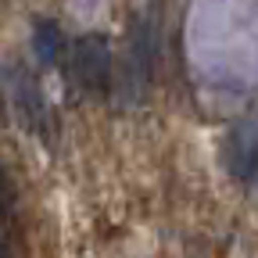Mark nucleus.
Wrapping results in <instances>:
<instances>
[{
    "instance_id": "f257e3e1",
    "label": "nucleus",
    "mask_w": 258,
    "mask_h": 258,
    "mask_svg": "<svg viewBox=\"0 0 258 258\" xmlns=\"http://www.w3.org/2000/svg\"><path fill=\"white\" fill-rule=\"evenodd\" d=\"M8 108L18 111V122L32 129L36 137L50 140V108L43 101V90L25 64H11L8 69Z\"/></svg>"
},
{
    "instance_id": "f03ea898",
    "label": "nucleus",
    "mask_w": 258,
    "mask_h": 258,
    "mask_svg": "<svg viewBox=\"0 0 258 258\" xmlns=\"http://www.w3.org/2000/svg\"><path fill=\"white\" fill-rule=\"evenodd\" d=\"M111 43L104 32H86V36L76 40L72 47V76L79 79L83 90L90 93H104L111 86Z\"/></svg>"
},
{
    "instance_id": "7ed1b4c3",
    "label": "nucleus",
    "mask_w": 258,
    "mask_h": 258,
    "mask_svg": "<svg viewBox=\"0 0 258 258\" xmlns=\"http://www.w3.org/2000/svg\"><path fill=\"white\" fill-rule=\"evenodd\" d=\"M222 158H226V169L237 179H251L258 172V122L251 118L233 122L222 144Z\"/></svg>"
},
{
    "instance_id": "20e7f679",
    "label": "nucleus",
    "mask_w": 258,
    "mask_h": 258,
    "mask_svg": "<svg viewBox=\"0 0 258 258\" xmlns=\"http://www.w3.org/2000/svg\"><path fill=\"white\" fill-rule=\"evenodd\" d=\"M61 47H64V36H61V25L54 18H36L32 22V50H36V57L43 64H57Z\"/></svg>"
},
{
    "instance_id": "39448f33",
    "label": "nucleus",
    "mask_w": 258,
    "mask_h": 258,
    "mask_svg": "<svg viewBox=\"0 0 258 258\" xmlns=\"http://www.w3.org/2000/svg\"><path fill=\"white\" fill-rule=\"evenodd\" d=\"M0 118H8V69H0Z\"/></svg>"
},
{
    "instance_id": "423d86ee",
    "label": "nucleus",
    "mask_w": 258,
    "mask_h": 258,
    "mask_svg": "<svg viewBox=\"0 0 258 258\" xmlns=\"http://www.w3.org/2000/svg\"><path fill=\"white\" fill-rule=\"evenodd\" d=\"M11 205V186H8V179L0 176V208H8Z\"/></svg>"
}]
</instances>
